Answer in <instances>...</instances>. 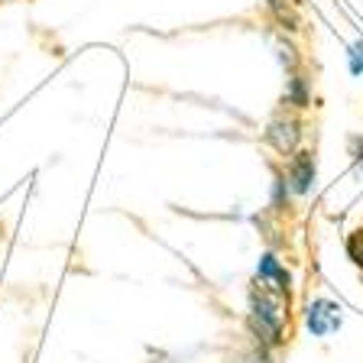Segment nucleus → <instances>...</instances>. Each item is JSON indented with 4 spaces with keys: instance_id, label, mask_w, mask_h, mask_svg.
I'll return each instance as SVG.
<instances>
[{
    "instance_id": "f257e3e1",
    "label": "nucleus",
    "mask_w": 363,
    "mask_h": 363,
    "mask_svg": "<svg viewBox=\"0 0 363 363\" xmlns=\"http://www.w3.org/2000/svg\"><path fill=\"white\" fill-rule=\"evenodd\" d=\"M250 334L266 344V347H279L282 340V325H286V315H282V298H276L266 289H253L250 292Z\"/></svg>"
},
{
    "instance_id": "f03ea898",
    "label": "nucleus",
    "mask_w": 363,
    "mask_h": 363,
    "mask_svg": "<svg viewBox=\"0 0 363 363\" xmlns=\"http://www.w3.org/2000/svg\"><path fill=\"white\" fill-rule=\"evenodd\" d=\"M340 305L331 302V298H325V295H318V298H311L308 308H305V328H308L311 337H328V334H334L340 325H344V315H340Z\"/></svg>"
},
{
    "instance_id": "7ed1b4c3",
    "label": "nucleus",
    "mask_w": 363,
    "mask_h": 363,
    "mask_svg": "<svg viewBox=\"0 0 363 363\" xmlns=\"http://www.w3.org/2000/svg\"><path fill=\"white\" fill-rule=\"evenodd\" d=\"M257 279L263 282L266 292H272L276 298L289 302V295H292V276H289V269L282 266V259L276 257L272 250L259 253V259H257Z\"/></svg>"
},
{
    "instance_id": "20e7f679",
    "label": "nucleus",
    "mask_w": 363,
    "mask_h": 363,
    "mask_svg": "<svg viewBox=\"0 0 363 363\" xmlns=\"http://www.w3.org/2000/svg\"><path fill=\"white\" fill-rule=\"evenodd\" d=\"M298 140H302V121H298V117L279 113V117H272L269 127H266V143L276 152H282V156H292V152L298 150Z\"/></svg>"
},
{
    "instance_id": "39448f33",
    "label": "nucleus",
    "mask_w": 363,
    "mask_h": 363,
    "mask_svg": "<svg viewBox=\"0 0 363 363\" xmlns=\"http://www.w3.org/2000/svg\"><path fill=\"white\" fill-rule=\"evenodd\" d=\"M286 179H289L292 195H308V191L315 189V179H318V159H315V152H311V150H295L292 159H289Z\"/></svg>"
},
{
    "instance_id": "423d86ee",
    "label": "nucleus",
    "mask_w": 363,
    "mask_h": 363,
    "mask_svg": "<svg viewBox=\"0 0 363 363\" xmlns=\"http://www.w3.org/2000/svg\"><path fill=\"white\" fill-rule=\"evenodd\" d=\"M286 104H292L295 111H305V107L311 104V84H308V78L305 75H289V82H286Z\"/></svg>"
},
{
    "instance_id": "0eeeda50",
    "label": "nucleus",
    "mask_w": 363,
    "mask_h": 363,
    "mask_svg": "<svg viewBox=\"0 0 363 363\" xmlns=\"http://www.w3.org/2000/svg\"><path fill=\"white\" fill-rule=\"evenodd\" d=\"M289 198H292V189H289V179L286 172H272V191H269V204L272 211H282V208H289Z\"/></svg>"
},
{
    "instance_id": "6e6552de",
    "label": "nucleus",
    "mask_w": 363,
    "mask_h": 363,
    "mask_svg": "<svg viewBox=\"0 0 363 363\" xmlns=\"http://www.w3.org/2000/svg\"><path fill=\"white\" fill-rule=\"evenodd\" d=\"M344 247H347L350 263H354L357 269L363 272V227H360V230H350V234H347V243H344Z\"/></svg>"
},
{
    "instance_id": "1a4fd4ad",
    "label": "nucleus",
    "mask_w": 363,
    "mask_h": 363,
    "mask_svg": "<svg viewBox=\"0 0 363 363\" xmlns=\"http://www.w3.org/2000/svg\"><path fill=\"white\" fill-rule=\"evenodd\" d=\"M347 68L354 78H363V39L347 45Z\"/></svg>"
},
{
    "instance_id": "9d476101",
    "label": "nucleus",
    "mask_w": 363,
    "mask_h": 363,
    "mask_svg": "<svg viewBox=\"0 0 363 363\" xmlns=\"http://www.w3.org/2000/svg\"><path fill=\"white\" fill-rule=\"evenodd\" d=\"M276 52H279V62L286 65L289 75H295V72H298V55H295V45H289V43H286V45H279Z\"/></svg>"
},
{
    "instance_id": "9b49d317",
    "label": "nucleus",
    "mask_w": 363,
    "mask_h": 363,
    "mask_svg": "<svg viewBox=\"0 0 363 363\" xmlns=\"http://www.w3.org/2000/svg\"><path fill=\"white\" fill-rule=\"evenodd\" d=\"M276 13V20L282 23V30H298V20H295V13L292 10H286V7H276L272 10Z\"/></svg>"
},
{
    "instance_id": "f8f14e48",
    "label": "nucleus",
    "mask_w": 363,
    "mask_h": 363,
    "mask_svg": "<svg viewBox=\"0 0 363 363\" xmlns=\"http://www.w3.org/2000/svg\"><path fill=\"white\" fill-rule=\"evenodd\" d=\"M350 159L357 169L363 166V136H350Z\"/></svg>"
},
{
    "instance_id": "ddd939ff",
    "label": "nucleus",
    "mask_w": 363,
    "mask_h": 363,
    "mask_svg": "<svg viewBox=\"0 0 363 363\" xmlns=\"http://www.w3.org/2000/svg\"><path fill=\"white\" fill-rule=\"evenodd\" d=\"M282 4H286V0H266V7H269V10H276V7H282Z\"/></svg>"
}]
</instances>
